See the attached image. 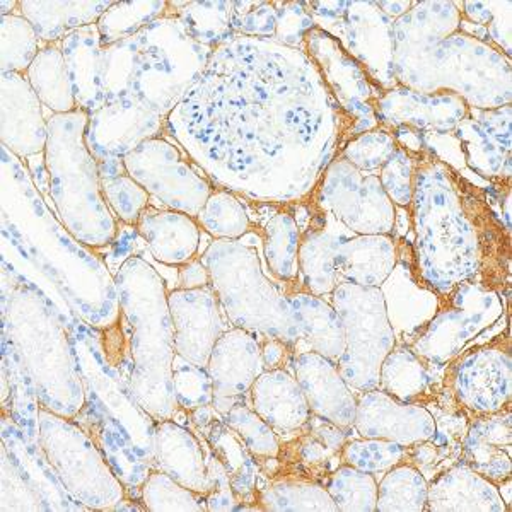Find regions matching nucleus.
I'll return each instance as SVG.
<instances>
[{
  "instance_id": "1",
  "label": "nucleus",
  "mask_w": 512,
  "mask_h": 512,
  "mask_svg": "<svg viewBox=\"0 0 512 512\" xmlns=\"http://www.w3.org/2000/svg\"><path fill=\"white\" fill-rule=\"evenodd\" d=\"M340 115L308 53L272 38L234 35L214 50L168 120L183 125L210 166L224 164L241 178L284 173L287 149L311 156L325 122H345Z\"/></svg>"
},
{
  "instance_id": "2",
  "label": "nucleus",
  "mask_w": 512,
  "mask_h": 512,
  "mask_svg": "<svg viewBox=\"0 0 512 512\" xmlns=\"http://www.w3.org/2000/svg\"><path fill=\"white\" fill-rule=\"evenodd\" d=\"M415 268L444 296L461 284L499 292L509 272V229L473 183L424 149L415 156Z\"/></svg>"
},
{
  "instance_id": "3",
  "label": "nucleus",
  "mask_w": 512,
  "mask_h": 512,
  "mask_svg": "<svg viewBox=\"0 0 512 512\" xmlns=\"http://www.w3.org/2000/svg\"><path fill=\"white\" fill-rule=\"evenodd\" d=\"M115 282L120 297V320L125 323L122 345L130 371V388L156 422L176 419L175 328L163 279L146 260L128 256L118 268Z\"/></svg>"
},
{
  "instance_id": "4",
  "label": "nucleus",
  "mask_w": 512,
  "mask_h": 512,
  "mask_svg": "<svg viewBox=\"0 0 512 512\" xmlns=\"http://www.w3.org/2000/svg\"><path fill=\"white\" fill-rule=\"evenodd\" d=\"M2 332L16 345L36 386L41 408L76 419L86 390L74 338L45 294L24 279L4 287Z\"/></svg>"
},
{
  "instance_id": "5",
  "label": "nucleus",
  "mask_w": 512,
  "mask_h": 512,
  "mask_svg": "<svg viewBox=\"0 0 512 512\" xmlns=\"http://www.w3.org/2000/svg\"><path fill=\"white\" fill-rule=\"evenodd\" d=\"M89 115L76 110L48 120L45 168L60 221L72 238L103 248L115 241L118 219L106 202L96 159L86 144Z\"/></svg>"
},
{
  "instance_id": "6",
  "label": "nucleus",
  "mask_w": 512,
  "mask_h": 512,
  "mask_svg": "<svg viewBox=\"0 0 512 512\" xmlns=\"http://www.w3.org/2000/svg\"><path fill=\"white\" fill-rule=\"evenodd\" d=\"M202 262L222 311L236 328L282 340L291 347L301 344V328L289 297L282 296L263 275L255 248L216 239Z\"/></svg>"
},
{
  "instance_id": "7",
  "label": "nucleus",
  "mask_w": 512,
  "mask_h": 512,
  "mask_svg": "<svg viewBox=\"0 0 512 512\" xmlns=\"http://www.w3.org/2000/svg\"><path fill=\"white\" fill-rule=\"evenodd\" d=\"M139 76L135 96L168 120L171 111L202 77L214 50L188 35L178 12L149 24L135 36Z\"/></svg>"
},
{
  "instance_id": "8",
  "label": "nucleus",
  "mask_w": 512,
  "mask_h": 512,
  "mask_svg": "<svg viewBox=\"0 0 512 512\" xmlns=\"http://www.w3.org/2000/svg\"><path fill=\"white\" fill-rule=\"evenodd\" d=\"M38 446L65 492L82 507L113 511L127 497L105 454L76 419L40 408Z\"/></svg>"
},
{
  "instance_id": "9",
  "label": "nucleus",
  "mask_w": 512,
  "mask_h": 512,
  "mask_svg": "<svg viewBox=\"0 0 512 512\" xmlns=\"http://www.w3.org/2000/svg\"><path fill=\"white\" fill-rule=\"evenodd\" d=\"M330 296L345 332V350L338 359V369L357 393L376 390L381 364L396 347L383 292L379 287L340 282Z\"/></svg>"
},
{
  "instance_id": "10",
  "label": "nucleus",
  "mask_w": 512,
  "mask_h": 512,
  "mask_svg": "<svg viewBox=\"0 0 512 512\" xmlns=\"http://www.w3.org/2000/svg\"><path fill=\"white\" fill-rule=\"evenodd\" d=\"M316 28L333 36L366 70L376 88L398 86L393 70V24L376 2H308Z\"/></svg>"
},
{
  "instance_id": "11",
  "label": "nucleus",
  "mask_w": 512,
  "mask_h": 512,
  "mask_svg": "<svg viewBox=\"0 0 512 512\" xmlns=\"http://www.w3.org/2000/svg\"><path fill=\"white\" fill-rule=\"evenodd\" d=\"M499 292L477 284H461L439 296V309L408 345L431 366H446L473 338L501 320Z\"/></svg>"
},
{
  "instance_id": "12",
  "label": "nucleus",
  "mask_w": 512,
  "mask_h": 512,
  "mask_svg": "<svg viewBox=\"0 0 512 512\" xmlns=\"http://www.w3.org/2000/svg\"><path fill=\"white\" fill-rule=\"evenodd\" d=\"M128 175L169 210L197 217L214 188L161 135L140 144L123 159Z\"/></svg>"
},
{
  "instance_id": "13",
  "label": "nucleus",
  "mask_w": 512,
  "mask_h": 512,
  "mask_svg": "<svg viewBox=\"0 0 512 512\" xmlns=\"http://www.w3.org/2000/svg\"><path fill=\"white\" fill-rule=\"evenodd\" d=\"M321 209L354 234H391L396 207L384 193L378 175L362 173L338 156L328 164L318 190Z\"/></svg>"
},
{
  "instance_id": "14",
  "label": "nucleus",
  "mask_w": 512,
  "mask_h": 512,
  "mask_svg": "<svg viewBox=\"0 0 512 512\" xmlns=\"http://www.w3.org/2000/svg\"><path fill=\"white\" fill-rule=\"evenodd\" d=\"M303 50L315 62L333 99L352 122V137L378 128L374 105L384 91L374 86L362 65L333 36L316 26L304 38Z\"/></svg>"
},
{
  "instance_id": "15",
  "label": "nucleus",
  "mask_w": 512,
  "mask_h": 512,
  "mask_svg": "<svg viewBox=\"0 0 512 512\" xmlns=\"http://www.w3.org/2000/svg\"><path fill=\"white\" fill-rule=\"evenodd\" d=\"M454 402L473 417L499 414L511 408L512 359L509 340H497L466 352L449 379Z\"/></svg>"
},
{
  "instance_id": "16",
  "label": "nucleus",
  "mask_w": 512,
  "mask_h": 512,
  "mask_svg": "<svg viewBox=\"0 0 512 512\" xmlns=\"http://www.w3.org/2000/svg\"><path fill=\"white\" fill-rule=\"evenodd\" d=\"M164 120L142 99L128 96L89 115L86 144L96 163L123 161L140 144L159 137Z\"/></svg>"
},
{
  "instance_id": "17",
  "label": "nucleus",
  "mask_w": 512,
  "mask_h": 512,
  "mask_svg": "<svg viewBox=\"0 0 512 512\" xmlns=\"http://www.w3.org/2000/svg\"><path fill=\"white\" fill-rule=\"evenodd\" d=\"M207 373L214 386L212 407L217 414H227L238 403L250 402L251 386L265 373L262 340L256 333L236 326L226 330L212 349Z\"/></svg>"
},
{
  "instance_id": "18",
  "label": "nucleus",
  "mask_w": 512,
  "mask_h": 512,
  "mask_svg": "<svg viewBox=\"0 0 512 512\" xmlns=\"http://www.w3.org/2000/svg\"><path fill=\"white\" fill-rule=\"evenodd\" d=\"M470 106L454 93H417L412 89H388L379 96L374 113L379 127H410L425 135H448L465 120Z\"/></svg>"
},
{
  "instance_id": "19",
  "label": "nucleus",
  "mask_w": 512,
  "mask_h": 512,
  "mask_svg": "<svg viewBox=\"0 0 512 512\" xmlns=\"http://www.w3.org/2000/svg\"><path fill=\"white\" fill-rule=\"evenodd\" d=\"M168 306L176 355L195 366L207 367L212 349L226 332L216 292L212 286L176 289L168 292Z\"/></svg>"
},
{
  "instance_id": "20",
  "label": "nucleus",
  "mask_w": 512,
  "mask_h": 512,
  "mask_svg": "<svg viewBox=\"0 0 512 512\" xmlns=\"http://www.w3.org/2000/svg\"><path fill=\"white\" fill-rule=\"evenodd\" d=\"M354 431L367 439H384L412 448L436 434V419L424 405L400 402L376 388L357 395Z\"/></svg>"
},
{
  "instance_id": "21",
  "label": "nucleus",
  "mask_w": 512,
  "mask_h": 512,
  "mask_svg": "<svg viewBox=\"0 0 512 512\" xmlns=\"http://www.w3.org/2000/svg\"><path fill=\"white\" fill-rule=\"evenodd\" d=\"M465 163L490 180L511 178V105L495 110L470 108L454 130Z\"/></svg>"
},
{
  "instance_id": "22",
  "label": "nucleus",
  "mask_w": 512,
  "mask_h": 512,
  "mask_svg": "<svg viewBox=\"0 0 512 512\" xmlns=\"http://www.w3.org/2000/svg\"><path fill=\"white\" fill-rule=\"evenodd\" d=\"M292 374L301 386L311 414L344 429H354L357 395L352 393L337 362L304 350L292 357Z\"/></svg>"
},
{
  "instance_id": "23",
  "label": "nucleus",
  "mask_w": 512,
  "mask_h": 512,
  "mask_svg": "<svg viewBox=\"0 0 512 512\" xmlns=\"http://www.w3.org/2000/svg\"><path fill=\"white\" fill-rule=\"evenodd\" d=\"M48 120L23 74H2V142L19 158L45 154Z\"/></svg>"
},
{
  "instance_id": "24",
  "label": "nucleus",
  "mask_w": 512,
  "mask_h": 512,
  "mask_svg": "<svg viewBox=\"0 0 512 512\" xmlns=\"http://www.w3.org/2000/svg\"><path fill=\"white\" fill-rule=\"evenodd\" d=\"M390 318L396 344L410 345L439 309V296L424 286L414 262L408 265L398 251V262L390 277L379 287Z\"/></svg>"
},
{
  "instance_id": "25",
  "label": "nucleus",
  "mask_w": 512,
  "mask_h": 512,
  "mask_svg": "<svg viewBox=\"0 0 512 512\" xmlns=\"http://www.w3.org/2000/svg\"><path fill=\"white\" fill-rule=\"evenodd\" d=\"M207 453L209 448L204 439L175 422V419L161 420L156 424L154 468L205 497L212 490Z\"/></svg>"
},
{
  "instance_id": "26",
  "label": "nucleus",
  "mask_w": 512,
  "mask_h": 512,
  "mask_svg": "<svg viewBox=\"0 0 512 512\" xmlns=\"http://www.w3.org/2000/svg\"><path fill=\"white\" fill-rule=\"evenodd\" d=\"M350 236H354V233H350L330 212L320 209L308 233H304L301 239L297 275L301 291L320 297L332 294L340 284L337 274L338 246Z\"/></svg>"
},
{
  "instance_id": "27",
  "label": "nucleus",
  "mask_w": 512,
  "mask_h": 512,
  "mask_svg": "<svg viewBox=\"0 0 512 512\" xmlns=\"http://www.w3.org/2000/svg\"><path fill=\"white\" fill-rule=\"evenodd\" d=\"M511 419V408L499 414L475 417L461 443L460 461L495 485L511 478Z\"/></svg>"
},
{
  "instance_id": "28",
  "label": "nucleus",
  "mask_w": 512,
  "mask_h": 512,
  "mask_svg": "<svg viewBox=\"0 0 512 512\" xmlns=\"http://www.w3.org/2000/svg\"><path fill=\"white\" fill-rule=\"evenodd\" d=\"M507 512L499 489L463 461H454L429 480L427 512Z\"/></svg>"
},
{
  "instance_id": "29",
  "label": "nucleus",
  "mask_w": 512,
  "mask_h": 512,
  "mask_svg": "<svg viewBox=\"0 0 512 512\" xmlns=\"http://www.w3.org/2000/svg\"><path fill=\"white\" fill-rule=\"evenodd\" d=\"M250 400L253 410L277 432V436L297 434L311 417L306 396L296 376L287 369L260 374L251 386Z\"/></svg>"
},
{
  "instance_id": "30",
  "label": "nucleus",
  "mask_w": 512,
  "mask_h": 512,
  "mask_svg": "<svg viewBox=\"0 0 512 512\" xmlns=\"http://www.w3.org/2000/svg\"><path fill=\"white\" fill-rule=\"evenodd\" d=\"M197 219L178 210L147 207L135 231L146 241L151 255L168 267H181L192 262L200 248Z\"/></svg>"
},
{
  "instance_id": "31",
  "label": "nucleus",
  "mask_w": 512,
  "mask_h": 512,
  "mask_svg": "<svg viewBox=\"0 0 512 512\" xmlns=\"http://www.w3.org/2000/svg\"><path fill=\"white\" fill-rule=\"evenodd\" d=\"M398 262V245L391 234H354L337 251L340 282L381 287Z\"/></svg>"
},
{
  "instance_id": "32",
  "label": "nucleus",
  "mask_w": 512,
  "mask_h": 512,
  "mask_svg": "<svg viewBox=\"0 0 512 512\" xmlns=\"http://www.w3.org/2000/svg\"><path fill=\"white\" fill-rule=\"evenodd\" d=\"M197 431L202 434V439L209 446L210 453L214 454L219 463L224 466L231 480L234 495L241 502L243 511L258 509L256 495H258L260 465L255 456L250 453V449L246 448L238 434L224 422L222 415H214Z\"/></svg>"
},
{
  "instance_id": "33",
  "label": "nucleus",
  "mask_w": 512,
  "mask_h": 512,
  "mask_svg": "<svg viewBox=\"0 0 512 512\" xmlns=\"http://www.w3.org/2000/svg\"><path fill=\"white\" fill-rule=\"evenodd\" d=\"M65 65L69 70L70 82L76 96L77 110L94 113L105 106L101 88V59L103 43L98 26H86L65 36L60 41Z\"/></svg>"
},
{
  "instance_id": "34",
  "label": "nucleus",
  "mask_w": 512,
  "mask_h": 512,
  "mask_svg": "<svg viewBox=\"0 0 512 512\" xmlns=\"http://www.w3.org/2000/svg\"><path fill=\"white\" fill-rule=\"evenodd\" d=\"M76 420L103 451L111 470L122 480L125 489H140L154 466L140 456L134 444L128 441V437L117 425L111 424L110 420L89 405H84Z\"/></svg>"
},
{
  "instance_id": "35",
  "label": "nucleus",
  "mask_w": 512,
  "mask_h": 512,
  "mask_svg": "<svg viewBox=\"0 0 512 512\" xmlns=\"http://www.w3.org/2000/svg\"><path fill=\"white\" fill-rule=\"evenodd\" d=\"M115 2L91 0V2H31L21 0L19 9L24 18L35 28L40 41L47 45L60 43L74 31L98 24Z\"/></svg>"
},
{
  "instance_id": "36",
  "label": "nucleus",
  "mask_w": 512,
  "mask_h": 512,
  "mask_svg": "<svg viewBox=\"0 0 512 512\" xmlns=\"http://www.w3.org/2000/svg\"><path fill=\"white\" fill-rule=\"evenodd\" d=\"M289 303L301 328V342L311 352L338 362L345 350V332L342 318L333 304L304 291L291 294Z\"/></svg>"
},
{
  "instance_id": "37",
  "label": "nucleus",
  "mask_w": 512,
  "mask_h": 512,
  "mask_svg": "<svg viewBox=\"0 0 512 512\" xmlns=\"http://www.w3.org/2000/svg\"><path fill=\"white\" fill-rule=\"evenodd\" d=\"M429 362L415 354L408 345L396 344L381 364L379 371V390L393 396L403 403L415 405H434L437 393L432 383Z\"/></svg>"
},
{
  "instance_id": "38",
  "label": "nucleus",
  "mask_w": 512,
  "mask_h": 512,
  "mask_svg": "<svg viewBox=\"0 0 512 512\" xmlns=\"http://www.w3.org/2000/svg\"><path fill=\"white\" fill-rule=\"evenodd\" d=\"M256 506L260 511L338 512L325 483L292 472L272 475L265 487H258Z\"/></svg>"
},
{
  "instance_id": "39",
  "label": "nucleus",
  "mask_w": 512,
  "mask_h": 512,
  "mask_svg": "<svg viewBox=\"0 0 512 512\" xmlns=\"http://www.w3.org/2000/svg\"><path fill=\"white\" fill-rule=\"evenodd\" d=\"M2 376L7 379V396L11 415L19 429L30 441L38 443L40 434V400L16 345L7 333L2 332ZM6 400L2 403H6Z\"/></svg>"
},
{
  "instance_id": "40",
  "label": "nucleus",
  "mask_w": 512,
  "mask_h": 512,
  "mask_svg": "<svg viewBox=\"0 0 512 512\" xmlns=\"http://www.w3.org/2000/svg\"><path fill=\"white\" fill-rule=\"evenodd\" d=\"M26 79L40 98L41 105L47 106L53 115H67L77 110L76 96L60 43L41 48L26 72Z\"/></svg>"
},
{
  "instance_id": "41",
  "label": "nucleus",
  "mask_w": 512,
  "mask_h": 512,
  "mask_svg": "<svg viewBox=\"0 0 512 512\" xmlns=\"http://www.w3.org/2000/svg\"><path fill=\"white\" fill-rule=\"evenodd\" d=\"M301 239V227L289 212H279L267 222L263 251L270 272L280 282L292 284L297 280Z\"/></svg>"
},
{
  "instance_id": "42",
  "label": "nucleus",
  "mask_w": 512,
  "mask_h": 512,
  "mask_svg": "<svg viewBox=\"0 0 512 512\" xmlns=\"http://www.w3.org/2000/svg\"><path fill=\"white\" fill-rule=\"evenodd\" d=\"M429 482L419 468L403 461L384 473L378 483L376 512L427 511Z\"/></svg>"
},
{
  "instance_id": "43",
  "label": "nucleus",
  "mask_w": 512,
  "mask_h": 512,
  "mask_svg": "<svg viewBox=\"0 0 512 512\" xmlns=\"http://www.w3.org/2000/svg\"><path fill=\"white\" fill-rule=\"evenodd\" d=\"M101 187L106 202L117 219L135 227L142 212L149 207L151 195L128 175L123 161H103L98 163Z\"/></svg>"
},
{
  "instance_id": "44",
  "label": "nucleus",
  "mask_w": 512,
  "mask_h": 512,
  "mask_svg": "<svg viewBox=\"0 0 512 512\" xmlns=\"http://www.w3.org/2000/svg\"><path fill=\"white\" fill-rule=\"evenodd\" d=\"M233 2H181L178 11L188 35L204 47L216 50L231 40L233 30Z\"/></svg>"
},
{
  "instance_id": "45",
  "label": "nucleus",
  "mask_w": 512,
  "mask_h": 512,
  "mask_svg": "<svg viewBox=\"0 0 512 512\" xmlns=\"http://www.w3.org/2000/svg\"><path fill=\"white\" fill-rule=\"evenodd\" d=\"M137 76H139V47H137L135 36L103 47L101 88L105 96V105L128 96H135Z\"/></svg>"
},
{
  "instance_id": "46",
  "label": "nucleus",
  "mask_w": 512,
  "mask_h": 512,
  "mask_svg": "<svg viewBox=\"0 0 512 512\" xmlns=\"http://www.w3.org/2000/svg\"><path fill=\"white\" fill-rule=\"evenodd\" d=\"M168 12L169 2H115L96 24L101 43L108 47L134 38Z\"/></svg>"
},
{
  "instance_id": "47",
  "label": "nucleus",
  "mask_w": 512,
  "mask_h": 512,
  "mask_svg": "<svg viewBox=\"0 0 512 512\" xmlns=\"http://www.w3.org/2000/svg\"><path fill=\"white\" fill-rule=\"evenodd\" d=\"M205 233L219 241H238L250 231V217L243 204L227 190H214L195 217Z\"/></svg>"
},
{
  "instance_id": "48",
  "label": "nucleus",
  "mask_w": 512,
  "mask_h": 512,
  "mask_svg": "<svg viewBox=\"0 0 512 512\" xmlns=\"http://www.w3.org/2000/svg\"><path fill=\"white\" fill-rule=\"evenodd\" d=\"M328 494L340 512H376L378 480L354 466H337L325 482Z\"/></svg>"
},
{
  "instance_id": "49",
  "label": "nucleus",
  "mask_w": 512,
  "mask_h": 512,
  "mask_svg": "<svg viewBox=\"0 0 512 512\" xmlns=\"http://www.w3.org/2000/svg\"><path fill=\"white\" fill-rule=\"evenodd\" d=\"M140 502L146 511H207L205 495L195 494L183 487L175 478L169 477L161 470H152L144 485L140 487Z\"/></svg>"
},
{
  "instance_id": "50",
  "label": "nucleus",
  "mask_w": 512,
  "mask_h": 512,
  "mask_svg": "<svg viewBox=\"0 0 512 512\" xmlns=\"http://www.w3.org/2000/svg\"><path fill=\"white\" fill-rule=\"evenodd\" d=\"M2 28V74L14 72L23 74L35 62L36 55L40 53V38L35 28L23 14L4 16L0 21Z\"/></svg>"
},
{
  "instance_id": "51",
  "label": "nucleus",
  "mask_w": 512,
  "mask_h": 512,
  "mask_svg": "<svg viewBox=\"0 0 512 512\" xmlns=\"http://www.w3.org/2000/svg\"><path fill=\"white\" fill-rule=\"evenodd\" d=\"M222 419L238 434L239 439L250 449L256 460L279 458V436L260 415L256 414L251 407V400L238 403L227 414L222 415Z\"/></svg>"
},
{
  "instance_id": "52",
  "label": "nucleus",
  "mask_w": 512,
  "mask_h": 512,
  "mask_svg": "<svg viewBox=\"0 0 512 512\" xmlns=\"http://www.w3.org/2000/svg\"><path fill=\"white\" fill-rule=\"evenodd\" d=\"M407 458V448L384 439H352L344 444L340 451V460L344 465L354 466L361 472L379 475L400 465Z\"/></svg>"
},
{
  "instance_id": "53",
  "label": "nucleus",
  "mask_w": 512,
  "mask_h": 512,
  "mask_svg": "<svg viewBox=\"0 0 512 512\" xmlns=\"http://www.w3.org/2000/svg\"><path fill=\"white\" fill-rule=\"evenodd\" d=\"M396 149L398 146L390 130L378 127L352 137L338 156L362 173L374 175L376 171L383 168Z\"/></svg>"
},
{
  "instance_id": "54",
  "label": "nucleus",
  "mask_w": 512,
  "mask_h": 512,
  "mask_svg": "<svg viewBox=\"0 0 512 512\" xmlns=\"http://www.w3.org/2000/svg\"><path fill=\"white\" fill-rule=\"evenodd\" d=\"M173 393L178 408L193 412L214 402V386L207 367L195 366L176 355L173 364Z\"/></svg>"
},
{
  "instance_id": "55",
  "label": "nucleus",
  "mask_w": 512,
  "mask_h": 512,
  "mask_svg": "<svg viewBox=\"0 0 512 512\" xmlns=\"http://www.w3.org/2000/svg\"><path fill=\"white\" fill-rule=\"evenodd\" d=\"M415 156L403 149H396L383 168L379 169V181L384 193L395 207L410 209L414 198Z\"/></svg>"
},
{
  "instance_id": "56",
  "label": "nucleus",
  "mask_w": 512,
  "mask_h": 512,
  "mask_svg": "<svg viewBox=\"0 0 512 512\" xmlns=\"http://www.w3.org/2000/svg\"><path fill=\"white\" fill-rule=\"evenodd\" d=\"M234 35L272 38L277 28L275 2H233Z\"/></svg>"
},
{
  "instance_id": "57",
  "label": "nucleus",
  "mask_w": 512,
  "mask_h": 512,
  "mask_svg": "<svg viewBox=\"0 0 512 512\" xmlns=\"http://www.w3.org/2000/svg\"><path fill=\"white\" fill-rule=\"evenodd\" d=\"M277 28L274 40L289 48H304V38L315 28L308 2H275Z\"/></svg>"
},
{
  "instance_id": "58",
  "label": "nucleus",
  "mask_w": 512,
  "mask_h": 512,
  "mask_svg": "<svg viewBox=\"0 0 512 512\" xmlns=\"http://www.w3.org/2000/svg\"><path fill=\"white\" fill-rule=\"evenodd\" d=\"M291 345L275 340V338H265L262 340V359L265 371H274V369H286V364L292 361Z\"/></svg>"
},
{
  "instance_id": "59",
  "label": "nucleus",
  "mask_w": 512,
  "mask_h": 512,
  "mask_svg": "<svg viewBox=\"0 0 512 512\" xmlns=\"http://www.w3.org/2000/svg\"><path fill=\"white\" fill-rule=\"evenodd\" d=\"M210 286L209 270L204 262L192 260L180 267V289H200Z\"/></svg>"
},
{
  "instance_id": "60",
  "label": "nucleus",
  "mask_w": 512,
  "mask_h": 512,
  "mask_svg": "<svg viewBox=\"0 0 512 512\" xmlns=\"http://www.w3.org/2000/svg\"><path fill=\"white\" fill-rule=\"evenodd\" d=\"M376 4H378L379 9H381L388 18L396 21V19L403 18L408 11H412L417 2H384V0H381V2H376Z\"/></svg>"
},
{
  "instance_id": "61",
  "label": "nucleus",
  "mask_w": 512,
  "mask_h": 512,
  "mask_svg": "<svg viewBox=\"0 0 512 512\" xmlns=\"http://www.w3.org/2000/svg\"><path fill=\"white\" fill-rule=\"evenodd\" d=\"M19 6V2L18 0H11V2H9V0H2V2H0V9H2V18H4V16H11V14H14V9H16V7Z\"/></svg>"
}]
</instances>
